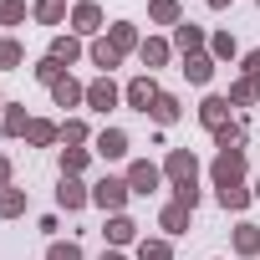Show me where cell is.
<instances>
[{
	"label": "cell",
	"instance_id": "46",
	"mask_svg": "<svg viewBox=\"0 0 260 260\" xmlns=\"http://www.w3.org/2000/svg\"><path fill=\"white\" fill-rule=\"evenodd\" d=\"M214 260H219V255H214Z\"/></svg>",
	"mask_w": 260,
	"mask_h": 260
},
{
	"label": "cell",
	"instance_id": "12",
	"mask_svg": "<svg viewBox=\"0 0 260 260\" xmlns=\"http://www.w3.org/2000/svg\"><path fill=\"white\" fill-rule=\"evenodd\" d=\"M230 122V97L224 92H209L199 102V127H209V133H219V127Z\"/></svg>",
	"mask_w": 260,
	"mask_h": 260
},
{
	"label": "cell",
	"instance_id": "38",
	"mask_svg": "<svg viewBox=\"0 0 260 260\" xmlns=\"http://www.w3.org/2000/svg\"><path fill=\"white\" fill-rule=\"evenodd\" d=\"M46 260H82V245H77V240H51Z\"/></svg>",
	"mask_w": 260,
	"mask_h": 260
},
{
	"label": "cell",
	"instance_id": "1",
	"mask_svg": "<svg viewBox=\"0 0 260 260\" xmlns=\"http://www.w3.org/2000/svg\"><path fill=\"white\" fill-rule=\"evenodd\" d=\"M127 199H133V189H127V179H117V174H102L92 184V204L102 214H127Z\"/></svg>",
	"mask_w": 260,
	"mask_h": 260
},
{
	"label": "cell",
	"instance_id": "9",
	"mask_svg": "<svg viewBox=\"0 0 260 260\" xmlns=\"http://www.w3.org/2000/svg\"><path fill=\"white\" fill-rule=\"evenodd\" d=\"M92 153L102 164H122L127 158V133H122V127H102V133L92 138Z\"/></svg>",
	"mask_w": 260,
	"mask_h": 260
},
{
	"label": "cell",
	"instance_id": "29",
	"mask_svg": "<svg viewBox=\"0 0 260 260\" xmlns=\"http://www.w3.org/2000/svg\"><path fill=\"white\" fill-rule=\"evenodd\" d=\"M133 260H174V245H169V240H158V235H153V240L143 235V240L133 245Z\"/></svg>",
	"mask_w": 260,
	"mask_h": 260
},
{
	"label": "cell",
	"instance_id": "25",
	"mask_svg": "<svg viewBox=\"0 0 260 260\" xmlns=\"http://www.w3.org/2000/svg\"><path fill=\"white\" fill-rule=\"evenodd\" d=\"M107 41H112V46H117L122 56L143 46V36H138V26H133V21H112V26H107Z\"/></svg>",
	"mask_w": 260,
	"mask_h": 260
},
{
	"label": "cell",
	"instance_id": "41",
	"mask_svg": "<svg viewBox=\"0 0 260 260\" xmlns=\"http://www.w3.org/2000/svg\"><path fill=\"white\" fill-rule=\"evenodd\" d=\"M204 6H209V11H230V6H235V0H204Z\"/></svg>",
	"mask_w": 260,
	"mask_h": 260
},
{
	"label": "cell",
	"instance_id": "7",
	"mask_svg": "<svg viewBox=\"0 0 260 260\" xmlns=\"http://www.w3.org/2000/svg\"><path fill=\"white\" fill-rule=\"evenodd\" d=\"M102 240H107V250H127V245H138V219H133V214H107Z\"/></svg>",
	"mask_w": 260,
	"mask_h": 260
},
{
	"label": "cell",
	"instance_id": "21",
	"mask_svg": "<svg viewBox=\"0 0 260 260\" xmlns=\"http://www.w3.org/2000/svg\"><path fill=\"white\" fill-rule=\"evenodd\" d=\"M148 117H153V122H158V127H174V122H179V117H184V102H179V97H174V92H158V102H153V107H148Z\"/></svg>",
	"mask_w": 260,
	"mask_h": 260
},
{
	"label": "cell",
	"instance_id": "27",
	"mask_svg": "<svg viewBox=\"0 0 260 260\" xmlns=\"http://www.w3.org/2000/svg\"><path fill=\"white\" fill-rule=\"evenodd\" d=\"M224 97H230V107H255V102H260V82H250V77H235Z\"/></svg>",
	"mask_w": 260,
	"mask_h": 260
},
{
	"label": "cell",
	"instance_id": "23",
	"mask_svg": "<svg viewBox=\"0 0 260 260\" xmlns=\"http://www.w3.org/2000/svg\"><path fill=\"white\" fill-rule=\"evenodd\" d=\"M235 255H240V260H255V255H260V224H250V219L235 224Z\"/></svg>",
	"mask_w": 260,
	"mask_h": 260
},
{
	"label": "cell",
	"instance_id": "24",
	"mask_svg": "<svg viewBox=\"0 0 260 260\" xmlns=\"http://www.w3.org/2000/svg\"><path fill=\"white\" fill-rule=\"evenodd\" d=\"M148 21H153V26H169V31H174V26L184 21V0H148Z\"/></svg>",
	"mask_w": 260,
	"mask_h": 260
},
{
	"label": "cell",
	"instance_id": "3",
	"mask_svg": "<svg viewBox=\"0 0 260 260\" xmlns=\"http://www.w3.org/2000/svg\"><path fill=\"white\" fill-rule=\"evenodd\" d=\"M122 179H127V189H133V199H148V194H158V184H164V164H153V158H133Z\"/></svg>",
	"mask_w": 260,
	"mask_h": 260
},
{
	"label": "cell",
	"instance_id": "42",
	"mask_svg": "<svg viewBox=\"0 0 260 260\" xmlns=\"http://www.w3.org/2000/svg\"><path fill=\"white\" fill-rule=\"evenodd\" d=\"M97 260H127V255H122V250H102Z\"/></svg>",
	"mask_w": 260,
	"mask_h": 260
},
{
	"label": "cell",
	"instance_id": "37",
	"mask_svg": "<svg viewBox=\"0 0 260 260\" xmlns=\"http://www.w3.org/2000/svg\"><path fill=\"white\" fill-rule=\"evenodd\" d=\"M169 189H174V204H184V209H199V199H204L199 184H169Z\"/></svg>",
	"mask_w": 260,
	"mask_h": 260
},
{
	"label": "cell",
	"instance_id": "17",
	"mask_svg": "<svg viewBox=\"0 0 260 260\" xmlns=\"http://www.w3.org/2000/svg\"><path fill=\"white\" fill-rule=\"evenodd\" d=\"M214 67H219V61H214L209 51H199V56H184V67H179V72H184L194 87H209V82H214Z\"/></svg>",
	"mask_w": 260,
	"mask_h": 260
},
{
	"label": "cell",
	"instance_id": "14",
	"mask_svg": "<svg viewBox=\"0 0 260 260\" xmlns=\"http://www.w3.org/2000/svg\"><path fill=\"white\" fill-rule=\"evenodd\" d=\"M46 56H56V61H61V67L72 72V67H77V61L87 56V46H82V36H72V31H61V36H51V51H46Z\"/></svg>",
	"mask_w": 260,
	"mask_h": 260
},
{
	"label": "cell",
	"instance_id": "40",
	"mask_svg": "<svg viewBox=\"0 0 260 260\" xmlns=\"http://www.w3.org/2000/svg\"><path fill=\"white\" fill-rule=\"evenodd\" d=\"M16 184V164H11V153H0V189H11Z\"/></svg>",
	"mask_w": 260,
	"mask_h": 260
},
{
	"label": "cell",
	"instance_id": "6",
	"mask_svg": "<svg viewBox=\"0 0 260 260\" xmlns=\"http://www.w3.org/2000/svg\"><path fill=\"white\" fill-rule=\"evenodd\" d=\"M122 102L133 107V112H148V107L158 102V82H153V72H138V77H127V87H122Z\"/></svg>",
	"mask_w": 260,
	"mask_h": 260
},
{
	"label": "cell",
	"instance_id": "15",
	"mask_svg": "<svg viewBox=\"0 0 260 260\" xmlns=\"http://www.w3.org/2000/svg\"><path fill=\"white\" fill-rule=\"evenodd\" d=\"M169 56H174V41H164V36H143V46H138V61H143L148 72L169 67Z\"/></svg>",
	"mask_w": 260,
	"mask_h": 260
},
{
	"label": "cell",
	"instance_id": "22",
	"mask_svg": "<svg viewBox=\"0 0 260 260\" xmlns=\"http://www.w3.org/2000/svg\"><path fill=\"white\" fill-rule=\"evenodd\" d=\"M214 199H219V209H230V214H245V209L255 204V189H245V184H230V189H214Z\"/></svg>",
	"mask_w": 260,
	"mask_h": 260
},
{
	"label": "cell",
	"instance_id": "35",
	"mask_svg": "<svg viewBox=\"0 0 260 260\" xmlns=\"http://www.w3.org/2000/svg\"><path fill=\"white\" fill-rule=\"evenodd\" d=\"M209 138H214V148H245V122H224Z\"/></svg>",
	"mask_w": 260,
	"mask_h": 260
},
{
	"label": "cell",
	"instance_id": "19",
	"mask_svg": "<svg viewBox=\"0 0 260 260\" xmlns=\"http://www.w3.org/2000/svg\"><path fill=\"white\" fill-rule=\"evenodd\" d=\"M189 219H194V209H184V204H174V199H169V204L158 209V230H164V240H169V235H184V230H189Z\"/></svg>",
	"mask_w": 260,
	"mask_h": 260
},
{
	"label": "cell",
	"instance_id": "43",
	"mask_svg": "<svg viewBox=\"0 0 260 260\" xmlns=\"http://www.w3.org/2000/svg\"><path fill=\"white\" fill-rule=\"evenodd\" d=\"M255 204H260V179H255Z\"/></svg>",
	"mask_w": 260,
	"mask_h": 260
},
{
	"label": "cell",
	"instance_id": "8",
	"mask_svg": "<svg viewBox=\"0 0 260 260\" xmlns=\"http://www.w3.org/2000/svg\"><path fill=\"white\" fill-rule=\"evenodd\" d=\"M87 204H92V184H82V179H67V174H61V184H56V209L82 214Z\"/></svg>",
	"mask_w": 260,
	"mask_h": 260
},
{
	"label": "cell",
	"instance_id": "34",
	"mask_svg": "<svg viewBox=\"0 0 260 260\" xmlns=\"http://www.w3.org/2000/svg\"><path fill=\"white\" fill-rule=\"evenodd\" d=\"M31 77H36V82H41V87H56V82H61V77H67V67H61V61H56V56H41V61H36V67H31Z\"/></svg>",
	"mask_w": 260,
	"mask_h": 260
},
{
	"label": "cell",
	"instance_id": "2",
	"mask_svg": "<svg viewBox=\"0 0 260 260\" xmlns=\"http://www.w3.org/2000/svg\"><path fill=\"white\" fill-rule=\"evenodd\" d=\"M72 36H82V41H97L102 31H107V16H102V6L97 0H72Z\"/></svg>",
	"mask_w": 260,
	"mask_h": 260
},
{
	"label": "cell",
	"instance_id": "20",
	"mask_svg": "<svg viewBox=\"0 0 260 260\" xmlns=\"http://www.w3.org/2000/svg\"><path fill=\"white\" fill-rule=\"evenodd\" d=\"M26 127H31L26 102H6V112H0V133H6V138H26Z\"/></svg>",
	"mask_w": 260,
	"mask_h": 260
},
{
	"label": "cell",
	"instance_id": "33",
	"mask_svg": "<svg viewBox=\"0 0 260 260\" xmlns=\"http://www.w3.org/2000/svg\"><path fill=\"white\" fill-rule=\"evenodd\" d=\"M21 61H26V46L16 36H0V72H21Z\"/></svg>",
	"mask_w": 260,
	"mask_h": 260
},
{
	"label": "cell",
	"instance_id": "10",
	"mask_svg": "<svg viewBox=\"0 0 260 260\" xmlns=\"http://www.w3.org/2000/svg\"><path fill=\"white\" fill-rule=\"evenodd\" d=\"M174 51H179V56H199V51H209V31L194 26V21H179V26H174Z\"/></svg>",
	"mask_w": 260,
	"mask_h": 260
},
{
	"label": "cell",
	"instance_id": "5",
	"mask_svg": "<svg viewBox=\"0 0 260 260\" xmlns=\"http://www.w3.org/2000/svg\"><path fill=\"white\" fill-rule=\"evenodd\" d=\"M164 179H169V184H199V153H194V148H169Z\"/></svg>",
	"mask_w": 260,
	"mask_h": 260
},
{
	"label": "cell",
	"instance_id": "30",
	"mask_svg": "<svg viewBox=\"0 0 260 260\" xmlns=\"http://www.w3.org/2000/svg\"><path fill=\"white\" fill-rule=\"evenodd\" d=\"M97 133H92V127H87V117H67L61 122V143L67 148H82V143H92Z\"/></svg>",
	"mask_w": 260,
	"mask_h": 260
},
{
	"label": "cell",
	"instance_id": "32",
	"mask_svg": "<svg viewBox=\"0 0 260 260\" xmlns=\"http://www.w3.org/2000/svg\"><path fill=\"white\" fill-rule=\"evenodd\" d=\"M209 56H214V61H235V56H240V41H235L230 31H209Z\"/></svg>",
	"mask_w": 260,
	"mask_h": 260
},
{
	"label": "cell",
	"instance_id": "44",
	"mask_svg": "<svg viewBox=\"0 0 260 260\" xmlns=\"http://www.w3.org/2000/svg\"><path fill=\"white\" fill-rule=\"evenodd\" d=\"M0 112H6V92H0Z\"/></svg>",
	"mask_w": 260,
	"mask_h": 260
},
{
	"label": "cell",
	"instance_id": "36",
	"mask_svg": "<svg viewBox=\"0 0 260 260\" xmlns=\"http://www.w3.org/2000/svg\"><path fill=\"white\" fill-rule=\"evenodd\" d=\"M26 21V0H0V26H21Z\"/></svg>",
	"mask_w": 260,
	"mask_h": 260
},
{
	"label": "cell",
	"instance_id": "45",
	"mask_svg": "<svg viewBox=\"0 0 260 260\" xmlns=\"http://www.w3.org/2000/svg\"><path fill=\"white\" fill-rule=\"evenodd\" d=\"M255 6H260V0H255Z\"/></svg>",
	"mask_w": 260,
	"mask_h": 260
},
{
	"label": "cell",
	"instance_id": "13",
	"mask_svg": "<svg viewBox=\"0 0 260 260\" xmlns=\"http://www.w3.org/2000/svg\"><path fill=\"white\" fill-rule=\"evenodd\" d=\"M87 61H92V67H97L102 77H112V72L122 67V51H117V46H112L107 36H97V41H87Z\"/></svg>",
	"mask_w": 260,
	"mask_h": 260
},
{
	"label": "cell",
	"instance_id": "4",
	"mask_svg": "<svg viewBox=\"0 0 260 260\" xmlns=\"http://www.w3.org/2000/svg\"><path fill=\"white\" fill-rule=\"evenodd\" d=\"M209 179H214V189L245 184V148H219L214 164H209Z\"/></svg>",
	"mask_w": 260,
	"mask_h": 260
},
{
	"label": "cell",
	"instance_id": "16",
	"mask_svg": "<svg viewBox=\"0 0 260 260\" xmlns=\"http://www.w3.org/2000/svg\"><path fill=\"white\" fill-rule=\"evenodd\" d=\"M26 143H31V148H56V143H61V122H51V117H31Z\"/></svg>",
	"mask_w": 260,
	"mask_h": 260
},
{
	"label": "cell",
	"instance_id": "11",
	"mask_svg": "<svg viewBox=\"0 0 260 260\" xmlns=\"http://www.w3.org/2000/svg\"><path fill=\"white\" fill-rule=\"evenodd\" d=\"M117 102H122V87H117L112 77H92V82H87V107H92V112H112Z\"/></svg>",
	"mask_w": 260,
	"mask_h": 260
},
{
	"label": "cell",
	"instance_id": "31",
	"mask_svg": "<svg viewBox=\"0 0 260 260\" xmlns=\"http://www.w3.org/2000/svg\"><path fill=\"white\" fill-rule=\"evenodd\" d=\"M26 204H31V199H26V189H16V184H11V189H0V219H21V214H26Z\"/></svg>",
	"mask_w": 260,
	"mask_h": 260
},
{
	"label": "cell",
	"instance_id": "39",
	"mask_svg": "<svg viewBox=\"0 0 260 260\" xmlns=\"http://www.w3.org/2000/svg\"><path fill=\"white\" fill-rule=\"evenodd\" d=\"M240 77H250V82H260V46L240 56Z\"/></svg>",
	"mask_w": 260,
	"mask_h": 260
},
{
	"label": "cell",
	"instance_id": "28",
	"mask_svg": "<svg viewBox=\"0 0 260 260\" xmlns=\"http://www.w3.org/2000/svg\"><path fill=\"white\" fill-rule=\"evenodd\" d=\"M92 158H97L92 148H61V174H67V179H82V174L92 169Z\"/></svg>",
	"mask_w": 260,
	"mask_h": 260
},
{
	"label": "cell",
	"instance_id": "18",
	"mask_svg": "<svg viewBox=\"0 0 260 260\" xmlns=\"http://www.w3.org/2000/svg\"><path fill=\"white\" fill-rule=\"evenodd\" d=\"M51 102H56V107H82V102H87V82H77V77L67 72V77L51 87Z\"/></svg>",
	"mask_w": 260,
	"mask_h": 260
},
{
	"label": "cell",
	"instance_id": "26",
	"mask_svg": "<svg viewBox=\"0 0 260 260\" xmlns=\"http://www.w3.org/2000/svg\"><path fill=\"white\" fill-rule=\"evenodd\" d=\"M31 16H36L41 26H61V21L72 16V0H36V6H31Z\"/></svg>",
	"mask_w": 260,
	"mask_h": 260
}]
</instances>
